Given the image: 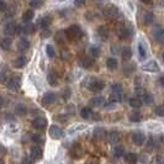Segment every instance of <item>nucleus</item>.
Instances as JSON below:
<instances>
[{
  "label": "nucleus",
  "mask_w": 164,
  "mask_h": 164,
  "mask_svg": "<svg viewBox=\"0 0 164 164\" xmlns=\"http://www.w3.org/2000/svg\"><path fill=\"white\" fill-rule=\"evenodd\" d=\"M117 35L122 40H130L133 36V27L131 24H120L117 26Z\"/></svg>",
  "instance_id": "obj_1"
},
{
  "label": "nucleus",
  "mask_w": 164,
  "mask_h": 164,
  "mask_svg": "<svg viewBox=\"0 0 164 164\" xmlns=\"http://www.w3.org/2000/svg\"><path fill=\"white\" fill-rule=\"evenodd\" d=\"M65 37L70 41H75V40H79L83 35V31H81L80 26L79 25H72L69 26L67 30H65Z\"/></svg>",
  "instance_id": "obj_2"
},
{
  "label": "nucleus",
  "mask_w": 164,
  "mask_h": 164,
  "mask_svg": "<svg viewBox=\"0 0 164 164\" xmlns=\"http://www.w3.org/2000/svg\"><path fill=\"white\" fill-rule=\"evenodd\" d=\"M103 14H104V16H105L106 19L114 20V19H116V18L119 16L120 11H119L117 6H115V5H106V6L104 8V10H103Z\"/></svg>",
  "instance_id": "obj_3"
},
{
  "label": "nucleus",
  "mask_w": 164,
  "mask_h": 164,
  "mask_svg": "<svg viewBox=\"0 0 164 164\" xmlns=\"http://www.w3.org/2000/svg\"><path fill=\"white\" fill-rule=\"evenodd\" d=\"M35 30H36V25L30 24V22H26V25H24V26H18V27H16V33L30 35V33H33Z\"/></svg>",
  "instance_id": "obj_4"
},
{
  "label": "nucleus",
  "mask_w": 164,
  "mask_h": 164,
  "mask_svg": "<svg viewBox=\"0 0 164 164\" xmlns=\"http://www.w3.org/2000/svg\"><path fill=\"white\" fill-rule=\"evenodd\" d=\"M92 92H94V93H98V92H100V90H103L104 89V87H105V83L103 80H92L90 83H88V85H87Z\"/></svg>",
  "instance_id": "obj_5"
},
{
  "label": "nucleus",
  "mask_w": 164,
  "mask_h": 164,
  "mask_svg": "<svg viewBox=\"0 0 164 164\" xmlns=\"http://www.w3.org/2000/svg\"><path fill=\"white\" fill-rule=\"evenodd\" d=\"M63 130L59 127V126H57V125H53V126H51L49 127V136L53 138V139H59V138H62L63 137Z\"/></svg>",
  "instance_id": "obj_6"
},
{
  "label": "nucleus",
  "mask_w": 164,
  "mask_h": 164,
  "mask_svg": "<svg viewBox=\"0 0 164 164\" xmlns=\"http://www.w3.org/2000/svg\"><path fill=\"white\" fill-rule=\"evenodd\" d=\"M143 70L154 73V72H159L160 68H159V65H158V63H157L155 61H149V62H147V63L143 65Z\"/></svg>",
  "instance_id": "obj_7"
},
{
  "label": "nucleus",
  "mask_w": 164,
  "mask_h": 164,
  "mask_svg": "<svg viewBox=\"0 0 164 164\" xmlns=\"http://www.w3.org/2000/svg\"><path fill=\"white\" fill-rule=\"evenodd\" d=\"M30 154H31V158H32L33 160H40V159L42 158V155H43V152H42L41 147L33 146V147L31 148V150H30Z\"/></svg>",
  "instance_id": "obj_8"
},
{
  "label": "nucleus",
  "mask_w": 164,
  "mask_h": 164,
  "mask_svg": "<svg viewBox=\"0 0 164 164\" xmlns=\"http://www.w3.org/2000/svg\"><path fill=\"white\" fill-rule=\"evenodd\" d=\"M20 85H21V83H20V79L19 78H11V79L8 80V88L10 90H13V92L19 90L20 89Z\"/></svg>",
  "instance_id": "obj_9"
},
{
  "label": "nucleus",
  "mask_w": 164,
  "mask_h": 164,
  "mask_svg": "<svg viewBox=\"0 0 164 164\" xmlns=\"http://www.w3.org/2000/svg\"><path fill=\"white\" fill-rule=\"evenodd\" d=\"M16 27H18V26H16L15 24H13V22L6 24L5 27H4V33H5V36H8V37L14 36V35L16 33Z\"/></svg>",
  "instance_id": "obj_10"
},
{
  "label": "nucleus",
  "mask_w": 164,
  "mask_h": 164,
  "mask_svg": "<svg viewBox=\"0 0 164 164\" xmlns=\"http://www.w3.org/2000/svg\"><path fill=\"white\" fill-rule=\"evenodd\" d=\"M32 125H33L35 128H37V130H42V128H45V127L47 126V120H46L45 117H36V119L33 120Z\"/></svg>",
  "instance_id": "obj_11"
},
{
  "label": "nucleus",
  "mask_w": 164,
  "mask_h": 164,
  "mask_svg": "<svg viewBox=\"0 0 164 164\" xmlns=\"http://www.w3.org/2000/svg\"><path fill=\"white\" fill-rule=\"evenodd\" d=\"M89 105L95 106V107H101V106L105 105V98H103V96H95V98L90 99Z\"/></svg>",
  "instance_id": "obj_12"
},
{
  "label": "nucleus",
  "mask_w": 164,
  "mask_h": 164,
  "mask_svg": "<svg viewBox=\"0 0 164 164\" xmlns=\"http://www.w3.org/2000/svg\"><path fill=\"white\" fill-rule=\"evenodd\" d=\"M80 64H81V67H83V68L89 69V68H92V65H94V58L89 57V56H85V57L81 58Z\"/></svg>",
  "instance_id": "obj_13"
},
{
  "label": "nucleus",
  "mask_w": 164,
  "mask_h": 164,
  "mask_svg": "<svg viewBox=\"0 0 164 164\" xmlns=\"http://www.w3.org/2000/svg\"><path fill=\"white\" fill-rule=\"evenodd\" d=\"M54 100H56V95L53 93H46L42 98V104L43 105H51L54 103Z\"/></svg>",
  "instance_id": "obj_14"
},
{
  "label": "nucleus",
  "mask_w": 164,
  "mask_h": 164,
  "mask_svg": "<svg viewBox=\"0 0 164 164\" xmlns=\"http://www.w3.org/2000/svg\"><path fill=\"white\" fill-rule=\"evenodd\" d=\"M11 45H13V41L10 37H4V38L0 40V47H2V49H4V51H9Z\"/></svg>",
  "instance_id": "obj_15"
},
{
  "label": "nucleus",
  "mask_w": 164,
  "mask_h": 164,
  "mask_svg": "<svg viewBox=\"0 0 164 164\" xmlns=\"http://www.w3.org/2000/svg\"><path fill=\"white\" fill-rule=\"evenodd\" d=\"M132 139H133V142H135L136 144H138V146H142V144L144 143L146 136H144L142 132H136V133H133V137H132Z\"/></svg>",
  "instance_id": "obj_16"
},
{
  "label": "nucleus",
  "mask_w": 164,
  "mask_h": 164,
  "mask_svg": "<svg viewBox=\"0 0 164 164\" xmlns=\"http://www.w3.org/2000/svg\"><path fill=\"white\" fill-rule=\"evenodd\" d=\"M26 63H27L26 57H25V56H20V57H18V58L14 61V67L20 69V68H24V67L26 65Z\"/></svg>",
  "instance_id": "obj_17"
},
{
  "label": "nucleus",
  "mask_w": 164,
  "mask_h": 164,
  "mask_svg": "<svg viewBox=\"0 0 164 164\" xmlns=\"http://www.w3.org/2000/svg\"><path fill=\"white\" fill-rule=\"evenodd\" d=\"M93 115H94V112H93V110L90 107H83V109L80 110V116L83 117V119H85V120L92 119Z\"/></svg>",
  "instance_id": "obj_18"
},
{
  "label": "nucleus",
  "mask_w": 164,
  "mask_h": 164,
  "mask_svg": "<svg viewBox=\"0 0 164 164\" xmlns=\"http://www.w3.org/2000/svg\"><path fill=\"white\" fill-rule=\"evenodd\" d=\"M128 103H130V106H131V107H133V109H138V107H141V106L143 105V103H142L141 98H138V96L131 98Z\"/></svg>",
  "instance_id": "obj_19"
},
{
  "label": "nucleus",
  "mask_w": 164,
  "mask_h": 164,
  "mask_svg": "<svg viewBox=\"0 0 164 164\" xmlns=\"http://www.w3.org/2000/svg\"><path fill=\"white\" fill-rule=\"evenodd\" d=\"M107 139H109V142H110L111 144H116V143L120 141V135H119L117 132L112 131V132H110V133L107 135Z\"/></svg>",
  "instance_id": "obj_20"
},
{
  "label": "nucleus",
  "mask_w": 164,
  "mask_h": 164,
  "mask_svg": "<svg viewBox=\"0 0 164 164\" xmlns=\"http://www.w3.org/2000/svg\"><path fill=\"white\" fill-rule=\"evenodd\" d=\"M29 47H30V42H29L26 38H21V40L18 42V49H19V51H26Z\"/></svg>",
  "instance_id": "obj_21"
},
{
  "label": "nucleus",
  "mask_w": 164,
  "mask_h": 164,
  "mask_svg": "<svg viewBox=\"0 0 164 164\" xmlns=\"http://www.w3.org/2000/svg\"><path fill=\"white\" fill-rule=\"evenodd\" d=\"M153 21H154V16H153V14H152L150 11L144 13V15H143V22H144L146 25H152Z\"/></svg>",
  "instance_id": "obj_22"
},
{
  "label": "nucleus",
  "mask_w": 164,
  "mask_h": 164,
  "mask_svg": "<svg viewBox=\"0 0 164 164\" xmlns=\"http://www.w3.org/2000/svg\"><path fill=\"white\" fill-rule=\"evenodd\" d=\"M98 35L100 36L101 40H107V37H109V31H107V29H106L105 26H99V29H98Z\"/></svg>",
  "instance_id": "obj_23"
},
{
  "label": "nucleus",
  "mask_w": 164,
  "mask_h": 164,
  "mask_svg": "<svg viewBox=\"0 0 164 164\" xmlns=\"http://www.w3.org/2000/svg\"><path fill=\"white\" fill-rule=\"evenodd\" d=\"M26 112H27V109H26V106H25L24 104L16 105V107H15V114H16V115H19V116H25Z\"/></svg>",
  "instance_id": "obj_24"
},
{
  "label": "nucleus",
  "mask_w": 164,
  "mask_h": 164,
  "mask_svg": "<svg viewBox=\"0 0 164 164\" xmlns=\"http://www.w3.org/2000/svg\"><path fill=\"white\" fill-rule=\"evenodd\" d=\"M125 160L127 164H136L137 162V154L136 153H127L125 155Z\"/></svg>",
  "instance_id": "obj_25"
},
{
  "label": "nucleus",
  "mask_w": 164,
  "mask_h": 164,
  "mask_svg": "<svg viewBox=\"0 0 164 164\" xmlns=\"http://www.w3.org/2000/svg\"><path fill=\"white\" fill-rule=\"evenodd\" d=\"M163 36H164V30L162 29V27H155L154 30H153V37L155 38V40H162L163 38Z\"/></svg>",
  "instance_id": "obj_26"
},
{
  "label": "nucleus",
  "mask_w": 164,
  "mask_h": 164,
  "mask_svg": "<svg viewBox=\"0 0 164 164\" xmlns=\"http://www.w3.org/2000/svg\"><path fill=\"white\" fill-rule=\"evenodd\" d=\"M52 22V18L51 16H43L41 20H40V26L43 27V29H47Z\"/></svg>",
  "instance_id": "obj_27"
},
{
  "label": "nucleus",
  "mask_w": 164,
  "mask_h": 164,
  "mask_svg": "<svg viewBox=\"0 0 164 164\" xmlns=\"http://www.w3.org/2000/svg\"><path fill=\"white\" fill-rule=\"evenodd\" d=\"M33 16H35L33 10H26V11L22 14V20H24L25 22H29V21H31V20L33 19Z\"/></svg>",
  "instance_id": "obj_28"
},
{
  "label": "nucleus",
  "mask_w": 164,
  "mask_h": 164,
  "mask_svg": "<svg viewBox=\"0 0 164 164\" xmlns=\"http://www.w3.org/2000/svg\"><path fill=\"white\" fill-rule=\"evenodd\" d=\"M110 100L112 103H121L123 100V95H122V93H112L110 95Z\"/></svg>",
  "instance_id": "obj_29"
},
{
  "label": "nucleus",
  "mask_w": 164,
  "mask_h": 164,
  "mask_svg": "<svg viewBox=\"0 0 164 164\" xmlns=\"http://www.w3.org/2000/svg\"><path fill=\"white\" fill-rule=\"evenodd\" d=\"M138 53H139V57L141 59H144L147 57V49H146V45H143L142 42L138 43Z\"/></svg>",
  "instance_id": "obj_30"
},
{
  "label": "nucleus",
  "mask_w": 164,
  "mask_h": 164,
  "mask_svg": "<svg viewBox=\"0 0 164 164\" xmlns=\"http://www.w3.org/2000/svg\"><path fill=\"white\" fill-rule=\"evenodd\" d=\"M121 54H122V58H123L125 61H130L131 57H132V51H131V48L125 47V48L121 51Z\"/></svg>",
  "instance_id": "obj_31"
},
{
  "label": "nucleus",
  "mask_w": 164,
  "mask_h": 164,
  "mask_svg": "<svg viewBox=\"0 0 164 164\" xmlns=\"http://www.w3.org/2000/svg\"><path fill=\"white\" fill-rule=\"evenodd\" d=\"M105 135H106V132H105V130L103 128V127H96L95 130H94V137L95 138H104L105 137Z\"/></svg>",
  "instance_id": "obj_32"
},
{
  "label": "nucleus",
  "mask_w": 164,
  "mask_h": 164,
  "mask_svg": "<svg viewBox=\"0 0 164 164\" xmlns=\"http://www.w3.org/2000/svg\"><path fill=\"white\" fill-rule=\"evenodd\" d=\"M54 40H56V42H57V43L63 45V43H64V40H65V33H64L63 31H58V32L56 33Z\"/></svg>",
  "instance_id": "obj_33"
},
{
  "label": "nucleus",
  "mask_w": 164,
  "mask_h": 164,
  "mask_svg": "<svg viewBox=\"0 0 164 164\" xmlns=\"http://www.w3.org/2000/svg\"><path fill=\"white\" fill-rule=\"evenodd\" d=\"M128 119H130V121H132V122H138V121H141L142 116H141L139 112H137V111H132V112L128 115Z\"/></svg>",
  "instance_id": "obj_34"
},
{
  "label": "nucleus",
  "mask_w": 164,
  "mask_h": 164,
  "mask_svg": "<svg viewBox=\"0 0 164 164\" xmlns=\"http://www.w3.org/2000/svg\"><path fill=\"white\" fill-rule=\"evenodd\" d=\"M106 65H107V68H109L110 70H115V69L117 68V61H116L115 58H109V59L106 61Z\"/></svg>",
  "instance_id": "obj_35"
},
{
  "label": "nucleus",
  "mask_w": 164,
  "mask_h": 164,
  "mask_svg": "<svg viewBox=\"0 0 164 164\" xmlns=\"http://www.w3.org/2000/svg\"><path fill=\"white\" fill-rule=\"evenodd\" d=\"M47 80H48L49 85H52V87H56V85H57V83H58V79H57L56 74H53V73H49V74H48Z\"/></svg>",
  "instance_id": "obj_36"
},
{
  "label": "nucleus",
  "mask_w": 164,
  "mask_h": 164,
  "mask_svg": "<svg viewBox=\"0 0 164 164\" xmlns=\"http://www.w3.org/2000/svg\"><path fill=\"white\" fill-rule=\"evenodd\" d=\"M142 103L144 104V105H149V104H152L153 103V96L150 95V94H148V93H144V95L142 96Z\"/></svg>",
  "instance_id": "obj_37"
},
{
  "label": "nucleus",
  "mask_w": 164,
  "mask_h": 164,
  "mask_svg": "<svg viewBox=\"0 0 164 164\" xmlns=\"http://www.w3.org/2000/svg\"><path fill=\"white\" fill-rule=\"evenodd\" d=\"M125 154V149H123V147H121V146H116L115 148H114V155L116 157V158H120V157H122Z\"/></svg>",
  "instance_id": "obj_38"
},
{
  "label": "nucleus",
  "mask_w": 164,
  "mask_h": 164,
  "mask_svg": "<svg viewBox=\"0 0 164 164\" xmlns=\"http://www.w3.org/2000/svg\"><path fill=\"white\" fill-rule=\"evenodd\" d=\"M90 56L94 58H96V57H99L100 56V48L98 47V46H92V48H90Z\"/></svg>",
  "instance_id": "obj_39"
},
{
  "label": "nucleus",
  "mask_w": 164,
  "mask_h": 164,
  "mask_svg": "<svg viewBox=\"0 0 164 164\" xmlns=\"http://www.w3.org/2000/svg\"><path fill=\"white\" fill-rule=\"evenodd\" d=\"M81 154H83V150H81L79 147H74V148L72 149V155H73L74 158H80Z\"/></svg>",
  "instance_id": "obj_40"
},
{
  "label": "nucleus",
  "mask_w": 164,
  "mask_h": 164,
  "mask_svg": "<svg viewBox=\"0 0 164 164\" xmlns=\"http://www.w3.org/2000/svg\"><path fill=\"white\" fill-rule=\"evenodd\" d=\"M42 4H43V0H31V2H30V6H32L33 9L41 8Z\"/></svg>",
  "instance_id": "obj_41"
},
{
  "label": "nucleus",
  "mask_w": 164,
  "mask_h": 164,
  "mask_svg": "<svg viewBox=\"0 0 164 164\" xmlns=\"http://www.w3.org/2000/svg\"><path fill=\"white\" fill-rule=\"evenodd\" d=\"M46 52H47V56H48L49 58H53V57L56 56V51H54L53 46H51V45H48V46L46 47Z\"/></svg>",
  "instance_id": "obj_42"
},
{
  "label": "nucleus",
  "mask_w": 164,
  "mask_h": 164,
  "mask_svg": "<svg viewBox=\"0 0 164 164\" xmlns=\"http://www.w3.org/2000/svg\"><path fill=\"white\" fill-rule=\"evenodd\" d=\"M112 93H122V85L116 83V84H112Z\"/></svg>",
  "instance_id": "obj_43"
},
{
  "label": "nucleus",
  "mask_w": 164,
  "mask_h": 164,
  "mask_svg": "<svg viewBox=\"0 0 164 164\" xmlns=\"http://www.w3.org/2000/svg\"><path fill=\"white\" fill-rule=\"evenodd\" d=\"M154 111H155V115H158V116H160V117L164 116V106H160V105H159V106L155 107Z\"/></svg>",
  "instance_id": "obj_44"
},
{
  "label": "nucleus",
  "mask_w": 164,
  "mask_h": 164,
  "mask_svg": "<svg viewBox=\"0 0 164 164\" xmlns=\"http://www.w3.org/2000/svg\"><path fill=\"white\" fill-rule=\"evenodd\" d=\"M111 53H112V54H119V53H120V47H119L117 45L111 46Z\"/></svg>",
  "instance_id": "obj_45"
},
{
  "label": "nucleus",
  "mask_w": 164,
  "mask_h": 164,
  "mask_svg": "<svg viewBox=\"0 0 164 164\" xmlns=\"http://www.w3.org/2000/svg\"><path fill=\"white\" fill-rule=\"evenodd\" d=\"M74 4H75V6L81 8L85 5V0H74Z\"/></svg>",
  "instance_id": "obj_46"
},
{
  "label": "nucleus",
  "mask_w": 164,
  "mask_h": 164,
  "mask_svg": "<svg viewBox=\"0 0 164 164\" xmlns=\"http://www.w3.org/2000/svg\"><path fill=\"white\" fill-rule=\"evenodd\" d=\"M32 141H33V142H36V144H37V143H42V142H43V139H42V138L38 136V135H35V136H32Z\"/></svg>",
  "instance_id": "obj_47"
},
{
  "label": "nucleus",
  "mask_w": 164,
  "mask_h": 164,
  "mask_svg": "<svg viewBox=\"0 0 164 164\" xmlns=\"http://www.w3.org/2000/svg\"><path fill=\"white\" fill-rule=\"evenodd\" d=\"M144 93H146V90H144V89H142V88H137V89H136V94L138 95V98H139V96L142 98V96L144 95Z\"/></svg>",
  "instance_id": "obj_48"
},
{
  "label": "nucleus",
  "mask_w": 164,
  "mask_h": 164,
  "mask_svg": "<svg viewBox=\"0 0 164 164\" xmlns=\"http://www.w3.org/2000/svg\"><path fill=\"white\" fill-rule=\"evenodd\" d=\"M132 69H135V65L133 64H127L123 67V70H126V73H130Z\"/></svg>",
  "instance_id": "obj_49"
},
{
  "label": "nucleus",
  "mask_w": 164,
  "mask_h": 164,
  "mask_svg": "<svg viewBox=\"0 0 164 164\" xmlns=\"http://www.w3.org/2000/svg\"><path fill=\"white\" fill-rule=\"evenodd\" d=\"M153 164H164V159L160 158V157H157V158H154Z\"/></svg>",
  "instance_id": "obj_50"
},
{
  "label": "nucleus",
  "mask_w": 164,
  "mask_h": 164,
  "mask_svg": "<svg viewBox=\"0 0 164 164\" xmlns=\"http://www.w3.org/2000/svg\"><path fill=\"white\" fill-rule=\"evenodd\" d=\"M21 164H33V160H32V158H24L22 159V163Z\"/></svg>",
  "instance_id": "obj_51"
},
{
  "label": "nucleus",
  "mask_w": 164,
  "mask_h": 164,
  "mask_svg": "<svg viewBox=\"0 0 164 164\" xmlns=\"http://www.w3.org/2000/svg\"><path fill=\"white\" fill-rule=\"evenodd\" d=\"M6 3L5 2H3V0H0V11H5L6 10Z\"/></svg>",
  "instance_id": "obj_52"
},
{
  "label": "nucleus",
  "mask_w": 164,
  "mask_h": 164,
  "mask_svg": "<svg viewBox=\"0 0 164 164\" xmlns=\"http://www.w3.org/2000/svg\"><path fill=\"white\" fill-rule=\"evenodd\" d=\"M85 128V126H79V127H72L70 130H69V132L70 133H73L74 131H81V130H84Z\"/></svg>",
  "instance_id": "obj_53"
},
{
  "label": "nucleus",
  "mask_w": 164,
  "mask_h": 164,
  "mask_svg": "<svg viewBox=\"0 0 164 164\" xmlns=\"http://www.w3.org/2000/svg\"><path fill=\"white\" fill-rule=\"evenodd\" d=\"M62 58H63V59H68V58H69V52L62 49Z\"/></svg>",
  "instance_id": "obj_54"
},
{
  "label": "nucleus",
  "mask_w": 164,
  "mask_h": 164,
  "mask_svg": "<svg viewBox=\"0 0 164 164\" xmlns=\"http://www.w3.org/2000/svg\"><path fill=\"white\" fill-rule=\"evenodd\" d=\"M49 35H51V31H49V30L42 32V37H49Z\"/></svg>",
  "instance_id": "obj_55"
},
{
  "label": "nucleus",
  "mask_w": 164,
  "mask_h": 164,
  "mask_svg": "<svg viewBox=\"0 0 164 164\" xmlns=\"http://www.w3.org/2000/svg\"><path fill=\"white\" fill-rule=\"evenodd\" d=\"M159 84H160L162 87H164V75H162V76L159 78Z\"/></svg>",
  "instance_id": "obj_56"
},
{
  "label": "nucleus",
  "mask_w": 164,
  "mask_h": 164,
  "mask_svg": "<svg viewBox=\"0 0 164 164\" xmlns=\"http://www.w3.org/2000/svg\"><path fill=\"white\" fill-rule=\"evenodd\" d=\"M141 2L144 4H152V0H141Z\"/></svg>",
  "instance_id": "obj_57"
},
{
  "label": "nucleus",
  "mask_w": 164,
  "mask_h": 164,
  "mask_svg": "<svg viewBox=\"0 0 164 164\" xmlns=\"http://www.w3.org/2000/svg\"><path fill=\"white\" fill-rule=\"evenodd\" d=\"M3 152H4V148H3V146H2V144H0V154H2Z\"/></svg>",
  "instance_id": "obj_58"
},
{
  "label": "nucleus",
  "mask_w": 164,
  "mask_h": 164,
  "mask_svg": "<svg viewBox=\"0 0 164 164\" xmlns=\"http://www.w3.org/2000/svg\"><path fill=\"white\" fill-rule=\"evenodd\" d=\"M89 164H98V163H94V162H93V163H89Z\"/></svg>",
  "instance_id": "obj_59"
},
{
  "label": "nucleus",
  "mask_w": 164,
  "mask_h": 164,
  "mask_svg": "<svg viewBox=\"0 0 164 164\" xmlns=\"http://www.w3.org/2000/svg\"><path fill=\"white\" fill-rule=\"evenodd\" d=\"M163 61H164V53H163Z\"/></svg>",
  "instance_id": "obj_60"
},
{
  "label": "nucleus",
  "mask_w": 164,
  "mask_h": 164,
  "mask_svg": "<svg viewBox=\"0 0 164 164\" xmlns=\"http://www.w3.org/2000/svg\"><path fill=\"white\" fill-rule=\"evenodd\" d=\"M0 164H2V160H0Z\"/></svg>",
  "instance_id": "obj_61"
},
{
  "label": "nucleus",
  "mask_w": 164,
  "mask_h": 164,
  "mask_svg": "<svg viewBox=\"0 0 164 164\" xmlns=\"http://www.w3.org/2000/svg\"><path fill=\"white\" fill-rule=\"evenodd\" d=\"M163 4H164V0H163Z\"/></svg>",
  "instance_id": "obj_62"
},
{
  "label": "nucleus",
  "mask_w": 164,
  "mask_h": 164,
  "mask_svg": "<svg viewBox=\"0 0 164 164\" xmlns=\"http://www.w3.org/2000/svg\"><path fill=\"white\" fill-rule=\"evenodd\" d=\"M61 2H63V0H61Z\"/></svg>",
  "instance_id": "obj_63"
}]
</instances>
